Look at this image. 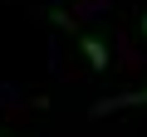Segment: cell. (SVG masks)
I'll return each instance as SVG.
<instances>
[{
	"instance_id": "obj_1",
	"label": "cell",
	"mask_w": 147,
	"mask_h": 137,
	"mask_svg": "<svg viewBox=\"0 0 147 137\" xmlns=\"http://www.w3.org/2000/svg\"><path fill=\"white\" fill-rule=\"evenodd\" d=\"M74 44L84 49V59H88L93 74H103V68H108V44H103V39H93V34H74Z\"/></svg>"
},
{
	"instance_id": "obj_2",
	"label": "cell",
	"mask_w": 147,
	"mask_h": 137,
	"mask_svg": "<svg viewBox=\"0 0 147 137\" xmlns=\"http://www.w3.org/2000/svg\"><path fill=\"white\" fill-rule=\"evenodd\" d=\"M118 108H147V88H132V93H118V98H103L93 113L103 118V113H118Z\"/></svg>"
},
{
	"instance_id": "obj_3",
	"label": "cell",
	"mask_w": 147,
	"mask_h": 137,
	"mask_svg": "<svg viewBox=\"0 0 147 137\" xmlns=\"http://www.w3.org/2000/svg\"><path fill=\"white\" fill-rule=\"evenodd\" d=\"M142 34H147V15H142Z\"/></svg>"
}]
</instances>
